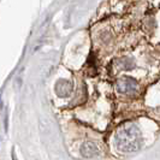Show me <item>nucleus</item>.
I'll list each match as a JSON object with an SVG mask.
<instances>
[{"label": "nucleus", "mask_w": 160, "mask_h": 160, "mask_svg": "<svg viewBox=\"0 0 160 160\" xmlns=\"http://www.w3.org/2000/svg\"><path fill=\"white\" fill-rule=\"evenodd\" d=\"M80 152L82 154L83 158H94L99 154V148L94 142L92 141H87V142H83L80 148Z\"/></svg>", "instance_id": "4"}, {"label": "nucleus", "mask_w": 160, "mask_h": 160, "mask_svg": "<svg viewBox=\"0 0 160 160\" xmlns=\"http://www.w3.org/2000/svg\"><path fill=\"white\" fill-rule=\"evenodd\" d=\"M116 88L120 94H131L137 89V82L131 77L124 76L117 80Z\"/></svg>", "instance_id": "2"}, {"label": "nucleus", "mask_w": 160, "mask_h": 160, "mask_svg": "<svg viewBox=\"0 0 160 160\" xmlns=\"http://www.w3.org/2000/svg\"><path fill=\"white\" fill-rule=\"evenodd\" d=\"M116 144L122 152H136L142 146L140 129L132 123H125L116 132Z\"/></svg>", "instance_id": "1"}, {"label": "nucleus", "mask_w": 160, "mask_h": 160, "mask_svg": "<svg viewBox=\"0 0 160 160\" xmlns=\"http://www.w3.org/2000/svg\"><path fill=\"white\" fill-rule=\"evenodd\" d=\"M56 94L59 98H68L71 95L72 90H73V86L70 81L66 80H59L56 83Z\"/></svg>", "instance_id": "3"}, {"label": "nucleus", "mask_w": 160, "mask_h": 160, "mask_svg": "<svg viewBox=\"0 0 160 160\" xmlns=\"http://www.w3.org/2000/svg\"><path fill=\"white\" fill-rule=\"evenodd\" d=\"M118 64H119V66L122 69L129 70V69H132V66L135 65V63L132 62L131 58H123V59L118 60Z\"/></svg>", "instance_id": "5"}, {"label": "nucleus", "mask_w": 160, "mask_h": 160, "mask_svg": "<svg viewBox=\"0 0 160 160\" xmlns=\"http://www.w3.org/2000/svg\"><path fill=\"white\" fill-rule=\"evenodd\" d=\"M12 160H17L16 159V155H15V153L12 152Z\"/></svg>", "instance_id": "6"}]
</instances>
